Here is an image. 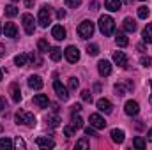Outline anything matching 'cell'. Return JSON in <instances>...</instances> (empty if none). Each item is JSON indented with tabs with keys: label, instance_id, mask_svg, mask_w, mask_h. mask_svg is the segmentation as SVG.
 <instances>
[{
	"label": "cell",
	"instance_id": "obj_1",
	"mask_svg": "<svg viewBox=\"0 0 152 150\" xmlns=\"http://www.w3.org/2000/svg\"><path fill=\"white\" fill-rule=\"evenodd\" d=\"M99 30H101V34H103L104 37L112 36L115 32L113 18H112V16H101V18H99Z\"/></svg>",
	"mask_w": 152,
	"mask_h": 150
},
{
	"label": "cell",
	"instance_id": "obj_2",
	"mask_svg": "<svg viewBox=\"0 0 152 150\" xmlns=\"http://www.w3.org/2000/svg\"><path fill=\"white\" fill-rule=\"evenodd\" d=\"M14 120H16V124L27 125V127H34V125H36V117H34L32 113L23 111V110H18V111H16Z\"/></svg>",
	"mask_w": 152,
	"mask_h": 150
},
{
	"label": "cell",
	"instance_id": "obj_3",
	"mask_svg": "<svg viewBox=\"0 0 152 150\" xmlns=\"http://www.w3.org/2000/svg\"><path fill=\"white\" fill-rule=\"evenodd\" d=\"M37 21L42 28H46V27L51 23V7H48V5H42V7H41Z\"/></svg>",
	"mask_w": 152,
	"mask_h": 150
},
{
	"label": "cell",
	"instance_id": "obj_4",
	"mask_svg": "<svg viewBox=\"0 0 152 150\" xmlns=\"http://www.w3.org/2000/svg\"><path fill=\"white\" fill-rule=\"evenodd\" d=\"M92 34H94V23L92 21H83V23H80V27H78V36L81 39H88L92 37Z\"/></svg>",
	"mask_w": 152,
	"mask_h": 150
},
{
	"label": "cell",
	"instance_id": "obj_5",
	"mask_svg": "<svg viewBox=\"0 0 152 150\" xmlns=\"http://www.w3.org/2000/svg\"><path fill=\"white\" fill-rule=\"evenodd\" d=\"M21 21H23V27H25L27 36H32V34H34V30H36L34 16H32V14H23V16H21Z\"/></svg>",
	"mask_w": 152,
	"mask_h": 150
},
{
	"label": "cell",
	"instance_id": "obj_6",
	"mask_svg": "<svg viewBox=\"0 0 152 150\" xmlns=\"http://www.w3.org/2000/svg\"><path fill=\"white\" fill-rule=\"evenodd\" d=\"M64 55H66L67 62H71V64H76V62L80 60V51H78L76 46H67L66 51H64Z\"/></svg>",
	"mask_w": 152,
	"mask_h": 150
},
{
	"label": "cell",
	"instance_id": "obj_7",
	"mask_svg": "<svg viewBox=\"0 0 152 150\" xmlns=\"http://www.w3.org/2000/svg\"><path fill=\"white\" fill-rule=\"evenodd\" d=\"M53 88H55V92H57L58 99H62V101H67V99H69L67 88H66V87L60 83V79H55V81H53Z\"/></svg>",
	"mask_w": 152,
	"mask_h": 150
},
{
	"label": "cell",
	"instance_id": "obj_8",
	"mask_svg": "<svg viewBox=\"0 0 152 150\" xmlns=\"http://www.w3.org/2000/svg\"><path fill=\"white\" fill-rule=\"evenodd\" d=\"M90 125L96 127V129H104V127H106V122H104V118H103L101 115L92 113V115H90Z\"/></svg>",
	"mask_w": 152,
	"mask_h": 150
},
{
	"label": "cell",
	"instance_id": "obj_9",
	"mask_svg": "<svg viewBox=\"0 0 152 150\" xmlns=\"http://www.w3.org/2000/svg\"><path fill=\"white\" fill-rule=\"evenodd\" d=\"M97 71H99V74L101 76H110L112 74V64H110L108 60H99V64H97Z\"/></svg>",
	"mask_w": 152,
	"mask_h": 150
},
{
	"label": "cell",
	"instance_id": "obj_10",
	"mask_svg": "<svg viewBox=\"0 0 152 150\" xmlns=\"http://www.w3.org/2000/svg\"><path fill=\"white\" fill-rule=\"evenodd\" d=\"M124 111L127 113L129 117H134V115H138V111H140V106H138L136 101H127L126 106H124Z\"/></svg>",
	"mask_w": 152,
	"mask_h": 150
},
{
	"label": "cell",
	"instance_id": "obj_11",
	"mask_svg": "<svg viewBox=\"0 0 152 150\" xmlns=\"http://www.w3.org/2000/svg\"><path fill=\"white\" fill-rule=\"evenodd\" d=\"M4 34H5V37L16 39L18 37V27L9 21V23H5V27H4Z\"/></svg>",
	"mask_w": 152,
	"mask_h": 150
},
{
	"label": "cell",
	"instance_id": "obj_12",
	"mask_svg": "<svg viewBox=\"0 0 152 150\" xmlns=\"http://www.w3.org/2000/svg\"><path fill=\"white\" fill-rule=\"evenodd\" d=\"M97 110L103 111V113H112L113 104H112L108 99H99V101H97Z\"/></svg>",
	"mask_w": 152,
	"mask_h": 150
},
{
	"label": "cell",
	"instance_id": "obj_13",
	"mask_svg": "<svg viewBox=\"0 0 152 150\" xmlns=\"http://www.w3.org/2000/svg\"><path fill=\"white\" fill-rule=\"evenodd\" d=\"M36 145H37L39 149H53V147H55V141L50 140V138H42V136H39L37 140H36Z\"/></svg>",
	"mask_w": 152,
	"mask_h": 150
},
{
	"label": "cell",
	"instance_id": "obj_14",
	"mask_svg": "<svg viewBox=\"0 0 152 150\" xmlns=\"http://www.w3.org/2000/svg\"><path fill=\"white\" fill-rule=\"evenodd\" d=\"M51 36L57 39V41H64V39H66V28H64L62 25H55V27L51 28Z\"/></svg>",
	"mask_w": 152,
	"mask_h": 150
},
{
	"label": "cell",
	"instance_id": "obj_15",
	"mask_svg": "<svg viewBox=\"0 0 152 150\" xmlns=\"http://www.w3.org/2000/svg\"><path fill=\"white\" fill-rule=\"evenodd\" d=\"M113 62L120 67H127V57L122 51H115L113 53Z\"/></svg>",
	"mask_w": 152,
	"mask_h": 150
},
{
	"label": "cell",
	"instance_id": "obj_16",
	"mask_svg": "<svg viewBox=\"0 0 152 150\" xmlns=\"http://www.w3.org/2000/svg\"><path fill=\"white\" fill-rule=\"evenodd\" d=\"M34 104H36L37 108H46V106L50 104L48 95H44V94H37V95L34 97Z\"/></svg>",
	"mask_w": 152,
	"mask_h": 150
},
{
	"label": "cell",
	"instance_id": "obj_17",
	"mask_svg": "<svg viewBox=\"0 0 152 150\" xmlns=\"http://www.w3.org/2000/svg\"><path fill=\"white\" fill-rule=\"evenodd\" d=\"M11 97H12L14 103H20V101H21V90H20L18 83H12V85H11Z\"/></svg>",
	"mask_w": 152,
	"mask_h": 150
},
{
	"label": "cell",
	"instance_id": "obj_18",
	"mask_svg": "<svg viewBox=\"0 0 152 150\" xmlns=\"http://www.w3.org/2000/svg\"><path fill=\"white\" fill-rule=\"evenodd\" d=\"M115 42H117V46L126 48V46L129 44V39L126 37V34H124V32H117V34H115Z\"/></svg>",
	"mask_w": 152,
	"mask_h": 150
},
{
	"label": "cell",
	"instance_id": "obj_19",
	"mask_svg": "<svg viewBox=\"0 0 152 150\" xmlns=\"http://www.w3.org/2000/svg\"><path fill=\"white\" fill-rule=\"evenodd\" d=\"M28 87H30V88H36V90L42 88V79H41V76H30V78H28Z\"/></svg>",
	"mask_w": 152,
	"mask_h": 150
},
{
	"label": "cell",
	"instance_id": "obj_20",
	"mask_svg": "<svg viewBox=\"0 0 152 150\" xmlns=\"http://www.w3.org/2000/svg\"><path fill=\"white\" fill-rule=\"evenodd\" d=\"M110 136H112V140H113L115 143H122L124 141V131L122 129H113L110 133Z\"/></svg>",
	"mask_w": 152,
	"mask_h": 150
},
{
	"label": "cell",
	"instance_id": "obj_21",
	"mask_svg": "<svg viewBox=\"0 0 152 150\" xmlns=\"http://www.w3.org/2000/svg\"><path fill=\"white\" fill-rule=\"evenodd\" d=\"M104 5H106L108 11H118L120 5H122V2L120 0H104Z\"/></svg>",
	"mask_w": 152,
	"mask_h": 150
},
{
	"label": "cell",
	"instance_id": "obj_22",
	"mask_svg": "<svg viewBox=\"0 0 152 150\" xmlns=\"http://www.w3.org/2000/svg\"><path fill=\"white\" fill-rule=\"evenodd\" d=\"M142 37H143V41H145V42H149V44L152 42V23H149V25L143 28Z\"/></svg>",
	"mask_w": 152,
	"mask_h": 150
},
{
	"label": "cell",
	"instance_id": "obj_23",
	"mask_svg": "<svg viewBox=\"0 0 152 150\" xmlns=\"http://www.w3.org/2000/svg\"><path fill=\"white\" fill-rule=\"evenodd\" d=\"M124 30L134 32V30H136V21H134L133 18H126V20H124Z\"/></svg>",
	"mask_w": 152,
	"mask_h": 150
},
{
	"label": "cell",
	"instance_id": "obj_24",
	"mask_svg": "<svg viewBox=\"0 0 152 150\" xmlns=\"http://www.w3.org/2000/svg\"><path fill=\"white\" fill-rule=\"evenodd\" d=\"M14 62H16V66L23 67V66H27V62H28V55H27V53H20V55L14 57Z\"/></svg>",
	"mask_w": 152,
	"mask_h": 150
},
{
	"label": "cell",
	"instance_id": "obj_25",
	"mask_svg": "<svg viewBox=\"0 0 152 150\" xmlns=\"http://www.w3.org/2000/svg\"><path fill=\"white\" fill-rule=\"evenodd\" d=\"M133 147H136L138 150H143L145 147H147V141H145L142 136H136V138L133 140Z\"/></svg>",
	"mask_w": 152,
	"mask_h": 150
},
{
	"label": "cell",
	"instance_id": "obj_26",
	"mask_svg": "<svg viewBox=\"0 0 152 150\" xmlns=\"http://www.w3.org/2000/svg\"><path fill=\"white\" fill-rule=\"evenodd\" d=\"M50 57H51V60H53V62H58V60L62 58V50H60V48H51Z\"/></svg>",
	"mask_w": 152,
	"mask_h": 150
},
{
	"label": "cell",
	"instance_id": "obj_27",
	"mask_svg": "<svg viewBox=\"0 0 152 150\" xmlns=\"http://www.w3.org/2000/svg\"><path fill=\"white\" fill-rule=\"evenodd\" d=\"M5 16H9V18H14L16 14H18V7L16 5H5Z\"/></svg>",
	"mask_w": 152,
	"mask_h": 150
},
{
	"label": "cell",
	"instance_id": "obj_28",
	"mask_svg": "<svg viewBox=\"0 0 152 150\" xmlns=\"http://www.w3.org/2000/svg\"><path fill=\"white\" fill-rule=\"evenodd\" d=\"M46 122H48V125H50V127H58V125H60V118H58L57 115L48 117V118H46Z\"/></svg>",
	"mask_w": 152,
	"mask_h": 150
},
{
	"label": "cell",
	"instance_id": "obj_29",
	"mask_svg": "<svg viewBox=\"0 0 152 150\" xmlns=\"http://www.w3.org/2000/svg\"><path fill=\"white\" fill-rule=\"evenodd\" d=\"M37 48H39V51H41V53H46V51L50 50V44H48V41H46V39H39V41H37Z\"/></svg>",
	"mask_w": 152,
	"mask_h": 150
},
{
	"label": "cell",
	"instance_id": "obj_30",
	"mask_svg": "<svg viewBox=\"0 0 152 150\" xmlns=\"http://www.w3.org/2000/svg\"><path fill=\"white\" fill-rule=\"evenodd\" d=\"M12 149V141L9 138H2L0 140V150H11Z\"/></svg>",
	"mask_w": 152,
	"mask_h": 150
},
{
	"label": "cell",
	"instance_id": "obj_31",
	"mask_svg": "<svg viewBox=\"0 0 152 150\" xmlns=\"http://www.w3.org/2000/svg\"><path fill=\"white\" fill-rule=\"evenodd\" d=\"M149 14H151V11H149V7H145V5H142V7H138V18H142V20H145V18H149Z\"/></svg>",
	"mask_w": 152,
	"mask_h": 150
},
{
	"label": "cell",
	"instance_id": "obj_32",
	"mask_svg": "<svg viewBox=\"0 0 152 150\" xmlns=\"http://www.w3.org/2000/svg\"><path fill=\"white\" fill-rule=\"evenodd\" d=\"M87 53H88L90 57H96V55L99 53V46H97V44H88V46H87Z\"/></svg>",
	"mask_w": 152,
	"mask_h": 150
},
{
	"label": "cell",
	"instance_id": "obj_33",
	"mask_svg": "<svg viewBox=\"0 0 152 150\" xmlns=\"http://www.w3.org/2000/svg\"><path fill=\"white\" fill-rule=\"evenodd\" d=\"M73 125H75L76 129H81V127H83V120H81V117H78L76 113H73Z\"/></svg>",
	"mask_w": 152,
	"mask_h": 150
},
{
	"label": "cell",
	"instance_id": "obj_34",
	"mask_svg": "<svg viewBox=\"0 0 152 150\" xmlns=\"http://www.w3.org/2000/svg\"><path fill=\"white\" fill-rule=\"evenodd\" d=\"M81 99H83L85 103H92V92H90V90H83V92H81Z\"/></svg>",
	"mask_w": 152,
	"mask_h": 150
},
{
	"label": "cell",
	"instance_id": "obj_35",
	"mask_svg": "<svg viewBox=\"0 0 152 150\" xmlns=\"http://www.w3.org/2000/svg\"><path fill=\"white\" fill-rule=\"evenodd\" d=\"M75 131H76L75 125H66V127H64V134H66L67 138H71V136L75 134Z\"/></svg>",
	"mask_w": 152,
	"mask_h": 150
},
{
	"label": "cell",
	"instance_id": "obj_36",
	"mask_svg": "<svg viewBox=\"0 0 152 150\" xmlns=\"http://www.w3.org/2000/svg\"><path fill=\"white\" fill-rule=\"evenodd\" d=\"M115 92H117V95H118V97H122V95H126V90H124V85H122V83H117V85H115Z\"/></svg>",
	"mask_w": 152,
	"mask_h": 150
},
{
	"label": "cell",
	"instance_id": "obj_37",
	"mask_svg": "<svg viewBox=\"0 0 152 150\" xmlns=\"http://www.w3.org/2000/svg\"><path fill=\"white\" fill-rule=\"evenodd\" d=\"M76 147H78V149H88V141H87V138L78 140V141H76Z\"/></svg>",
	"mask_w": 152,
	"mask_h": 150
},
{
	"label": "cell",
	"instance_id": "obj_38",
	"mask_svg": "<svg viewBox=\"0 0 152 150\" xmlns=\"http://www.w3.org/2000/svg\"><path fill=\"white\" fill-rule=\"evenodd\" d=\"M64 2H66V5H67V7H75V9L81 4V0H64Z\"/></svg>",
	"mask_w": 152,
	"mask_h": 150
},
{
	"label": "cell",
	"instance_id": "obj_39",
	"mask_svg": "<svg viewBox=\"0 0 152 150\" xmlns=\"http://www.w3.org/2000/svg\"><path fill=\"white\" fill-rule=\"evenodd\" d=\"M5 110H7V101L4 95H0V113H4Z\"/></svg>",
	"mask_w": 152,
	"mask_h": 150
},
{
	"label": "cell",
	"instance_id": "obj_40",
	"mask_svg": "<svg viewBox=\"0 0 152 150\" xmlns=\"http://www.w3.org/2000/svg\"><path fill=\"white\" fill-rule=\"evenodd\" d=\"M78 85H80V83H78V79H76V78H69V88H71V90H76V88H78Z\"/></svg>",
	"mask_w": 152,
	"mask_h": 150
},
{
	"label": "cell",
	"instance_id": "obj_41",
	"mask_svg": "<svg viewBox=\"0 0 152 150\" xmlns=\"http://www.w3.org/2000/svg\"><path fill=\"white\" fill-rule=\"evenodd\" d=\"M140 62H142V66H143V67H149V66L152 64L151 57H142V60H140Z\"/></svg>",
	"mask_w": 152,
	"mask_h": 150
},
{
	"label": "cell",
	"instance_id": "obj_42",
	"mask_svg": "<svg viewBox=\"0 0 152 150\" xmlns=\"http://www.w3.org/2000/svg\"><path fill=\"white\" fill-rule=\"evenodd\" d=\"M14 145H16V147H18V149H25V141H23V140H21V138H20V136H18V138H16V141H14Z\"/></svg>",
	"mask_w": 152,
	"mask_h": 150
},
{
	"label": "cell",
	"instance_id": "obj_43",
	"mask_svg": "<svg viewBox=\"0 0 152 150\" xmlns=\"http://www.w3.org/2000/svg\"><path fill=\"white\" fill-rule=\"evenodd\" d=\"M85 134H87V136H96V131H94L92 127H87V129H85Z\"/></svg>",
	"mask_w": 152,
	"mask_h": 150
},
{
	"label": "cell",
	"instance_id": "obj_44",
	"mask_svg": "<svg viewBox=\"0 0 152 150\" xmlns=\"http://www.w3.org/2000/svg\"><path fill=\"white\" fill-rule=\"evenodd\" d=\"M57 16H58L60 20H62V18H66V11H64V9H62V11H58V12H57Z\"/></svg>",
	"mask_w": 152,
	"mask_h": 150
},
{
	"label": "cell",
	"instance_id": "obj_45",
	"mask_svg": "<svg viewBox=\"0 0 152 150\" xmlns=\"http://www.w3.org/2000/svg\"><path fill=\"white\" fill-rule=\"evenodd\" d=\"M80 110H81V106H80V104H75V106H73V113H78Z\"/></svg>",
	"mask_w": 152,
	"mask_h": 150
},
{
	"label": "cell",
	"instance_id": "obj_46",
	"mask_svg": "<svg viewBox=\"0 0 152 150\" xmlns=\"http://www.w3.org/2000/svg\"><path fill=\"white\" fill-rule=\"evenodd\" d=\"M90 7H92V11H97V7H99V5H97V2H92V4H90Z\"/></svg>",
	"mask_w": 152,
	"mask_h": 150
},
{
	"label": "cell",
	"instance_id": "obj_47",
	"mask_svg": "<svg viewBox=\"0 0 152 150\" xmlns=\"http://www.w3.org/2000/svg\"><path fill=\"white\" fill-rule=\"evenodd\" d=\"M51 108H53V111H55V113H58V110H60V108H58V104H51Z\"/></svg>",
	"mask_w": 152,
	"mask_h": 150
},
{
	"label": "cell",
	"instance_id": "obj_48",
	"mask_svg": "<svg viewBox=\"0 0 152 150\" xmlns=\"http://www.w3.org/2000/svg\"><path fill=\"white\" fill-rule=\"evenodd\" d=\"M4 53H5V48H4V46L0 44V57H4Z\"/></svg>",
	"mask_w": 152,
	"mask_h": 150
},
{
	"label": "cell",
	"instance_id": "obj_49",
	"mask_svg": "<svg viewBox=\"0 0 152 150\" xmlns=\"http://www.w3.org/2000/svg\"><path fill=\"white\" fill-rule=\"evenodd\" d=\"M25 4H27V7H32V5H34V2H32V0H27Z\"/></svg>",
	"mask_w": 152,
	"mask_h": 150
},
{
	"label": "cell",
	"instance_id": "obj_50",
	"mask_svg": "<svg viewBox=\"0 0 152 150\" xmlns=\"http://www.w3.org/2000/svg\"><path fill=\"white\" fill-rule=\"evenodd\" d=\"M147 138H149V140L152 141V129H149V136H147Z\"/></svg>",
	"mask_w": 152,
	"mask_h": 150
},
{
	"label": "cell",
	"instance_id": "obj_51",
	"mask_svg": "<svg viewBox=\"0 0 152 150\" xmlns=\"http://www.w3.org/2000/svg\"><path fill=\"white\" fill-rule=\"evenodd\" d=\"M0 81H2V69H0Z\"/></svg>",
	"mask_w": 152,
	"mask_h": 150
},
{
	"label": "cell",
	"instance_id": "obj_52",
	"mask_svg": "<svg viewBox=\"0 0 152 150\" xmlns=\"http://www.w3.org/2000/svg\"><path fill=\"white\" fill-rule=\"evenodd\" d=\"M0 32H2V27H0Z\"/></svg>",
	"mask_w": 152,
	"mask_h": 150
},
{
	"label": "cell",
	"instance_id": "obj_53",
	"mask_svg": "<svg viewBox=\"0 0 152 150\" xmlns=\"http://www.w3.org/2000/svg\"><path fill=\"white\" fill-rule=\"evenodd\" d=\"M12 2H18V0H12Z\"/></svg>",
	"mask_w": 152,
	"mask_h": 150
}]
</instances>
